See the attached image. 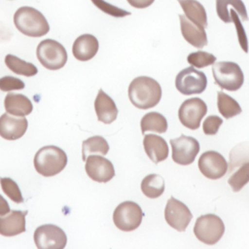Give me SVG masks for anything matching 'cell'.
<instances>
[{
	"label": "cell",
	"mask_w": 249,
	"mask_h": 249,
	"mask_svg": "<svg viewBox=\"0 0 249 249\" xmlns=\"http://www.w3.org/2000/svg\"><path fill=\"white\" fill-rule=\"evenodd\" d=\"M130 102L138 109L155 107L161 98V88L153 78L140 76L134 78L128 86Z\"/></svg>",
	"instance_id": "obj_1"
},
{
	"label": "cell",
	"mask_w": 249,
	"mask_h": 249,
	"mask_svg": "<svg viewBox=\"0 0 249 249\" xmlns=\"http://www.w3.org/2000/svg\"><path fill=\"white\" fill-rule=\"evenodd\" d=\"M14 23L18 31L29 37H42L50 30L44 15L32 7L23 6L14 15Z\"/></svg>",
	"instance_id": "obj_2"
},
{
	"label": "cell",
	"mask_w": 249,
	"mask_h": 249,
	"mask_svg": "<svg viewBox=\"0 0 249 249\" xmlns=\"http://www.w3.org/2000/svg\"><path fill=\"white\" fill-rule=\"evenodd\" d=\"M33 163L39 174L45 177H51L64 169L67 163V156L61 148L49 145L37 151Z\"/></svg>",
	"instance_id": "obj_3"
},
{
	"label": "cell",
	"mask_w": 249,
	"mask_h": 249,
	"mask_svg": "<svg viewBox=\"0 0 249 249\" xmlns=\"http://www.w3.org/2000/svg\"><path fill=\"white\" fill-rule=\"evenodd\" d=\"M212 74L215 83L224 89L234 91L241 88L244 75L239 65L232 61H219L213 63Z\"/></svg>",
	"instance_id": "obj_4"
},
{
	"label": "cell",
	"mask_w": 249,
	"mask_h": 249,
	"mask_svg": "<svg viewBox=\"0 0 249 249\" xmlns=\"http://www.w3.org/2000/svg\"><path fill=\"white\" fill-rule=\"evenodd\" d=\"M225 232V225L222 219L215 214L199 216L194 226L196 237L208 245L217 243Z\"/></svg>",
	"instance_id": "obj_5"
},
{
	"label": "cell",
	"mask_w": 249,
	"mask_h": 249,
	"mask_svg": "<svg viewBox=\"0 0 249 249\" xmlns=\"http://www.w3.org/2000/svg\"><path fill=\"white\" fill-rule=\"evenodd\" d=\"M36 55L40 63L49 70H58L62 68L67 61L65 48L53 39L41 41L37 47Z\"/></svg>",
	"instance_id": "obj_6"
},
{
	"label": "cell",
	"mask_w": 249,
	"mask_h": 249,
	"mask_svg": "<svg viewBox=\"0 0 249 249\" xmlns=\"http://www.w3.org/2000/svg\"><path fill=\"white\" fill-rule=\"evenodd\" d=\"M143 218L141 207L133 201H124L120 203L113 213V221L115 226L124 231H131L136 230Z\"/></svg>",
	"instance_id": "obj_7"
},
{
	"label": "cell",
	"mask_w": 249,
	"mask_h": 249,
	"mask_svg": "<svg viewBox=\"0 0 249 249\" xmlns=\"http://www.w3.org/2000/svg\"><path fill=\"white\" fill-rule=\"evenodd\" d=\"M207 86V78L205 74L196 70L194 66L181 70L175 79V87L177 90L184 95L202 93Z\"/></svg>",
	"instance_id": "obj_8"
},
{
	"label": "cell",
	"mask_w": 249,
	"mask_h": 249,
	"mask_svg": "<svg viewBox=\"0 0 249 249\" xmlns=\"http://www.w3.org/2000/svg\"><path fill=\"white\" fill-rule=\"evenodd\" d=\"M33 238L38 249H63L67 243L63 230L52 224L39 226L34 231Z\"/></svg>",
	"instance_id": "obj_9"
},
{
	"label": "cell",
	"mask_w": 249,
	"mask_h": 249,
	"mask_svg": "<svg viewBox=\"0 0 249 249\" xmlns=\"http://www.w3.org/2000/svg\"><path fill=\"white\" fill-rule=\"evenodd\" d=\"M207 113V106L205 102L194 97L185 100L178 110V117L181 124L189 129H197L200 125L202 118Z\"/></svg>",
	"instance_id": "obj_10"
},
{
	"label": "cell",
	"mask_w": 249,
	"mask_h": 249,
	"mask_svg": "<svg viewBox=\"0 0 249 249\" xmlns=\"http://www.w3.org/2000/svg\"><path fill=\"white\" fill-rule=\"evenodd\" d=\"M172 149V160L180 165H188L195 161L196 155L199 152L198 141L184 134L170 140Z\"/></svg>",
	"instance_id": "obj_11"
},
{
	"label": "cell",
	"mask_w": 249,
	"mask_h": 249,
	"mask_svg": "<svg viewBox=\"0 0 249 249\" xmlns=\"http://www.w3.org/2000/svg\"><path fill=\"white\" fill-rule=\"evenodd\" d=\"M164 218L171 228L178 231H184L190 224L193 214L185 203L171 196L165 205Z\"/></svg>",
	"instance_id": "obj_12"
},
{
	"label": "cell",
	"mask_w": 249,
	"mask_h": 249,
	"mask_svg": "<svg viewBox=\"0 0 249 249\" xmlns=\"http://www.w3.org/2000/svg\"><path fill=\"white\" fill-rule=\"evenodd\" d=\"M198 168L203 176L216 180L222 178L228 171L226 159L216 151L204 152L198 160Z\"/></svg>",
	"instance_id": "obj_13"
},
{
	"label": "cell",
	"mask_w": 249,
	"mask_h": 249,
	"mask_svg": "<svg viewBox=\"0 0 249 249\" xmlns=\"http://www.w3.org/2000/svg\"><path fill=\"white\" fill-rule=\"evenodd\" d=\"M85 169L88 176L96 182L105 183L113 179L115 176V169L113 163L97 155H90L86 160Z\"/></svg>",
	"instance_id": "obj_14"
},
{
	"label": "cell",
	"mask_w": 249,
	"mask_h": 249,
	"mask_svg": "<svg viewBox=\"0 0 249 249\" xmlns=\"http://www.w3.org/2000/svg\"><path fill=\"white\" fill-rule=\"evenodd\" d=\"M27 120L24 117H13L5 113L0 117V136L6 140H17L24 135L27 129Z\"/></svg>",
	"instance_id": "obj_15"
},
{
	"label": "cell",
	"mask_w": 249,
	"mask_h": 249,
	"mask_svg": "<svg viewBox=\"0 0 249 249\" xmlns=\"http://www.w3.org/2000/svg\"><path fill=\"white\" fill-rule=\"evenodd\" d=\"M181 33L184 39L196 48H203L207 45V36L204 27L191 21L185 15H179Z\"/></svg>",
	"instance_id": "obj_16"
},
{
	"label": "cell",
	"mask_w": 249,
	"mask_h": 249,
	"mask_svg": "<svg viewBox=\"0 0 249 249\" xmlns=\"http://www.w3.org/2000/svg\"><path fill=\"white\" fill-rule=\"evenodd\" d=\"M27 211L12 210L8 215L0 216V234L15 236L25 231V215Z\"/></svg>",
	"instance_id": "obj_17"
},
{
	"label": "cell",
	"mask_w": 249,
	"mask_h": 249,
	"mask_svg": "<svg viewBox=\"0 0 249 249\" xmlns=\"http://www.w3.org/2000/svg\"><path fill=\"white\" fill-rule=\"evenodd\" d=\"M94 109L97 120L103 124H111L117 119L118 108L114 100L102 89L98 90L94 101Z\"/></svg>",
	"instance_id": "obj_18"
},
{
	"label": "cell",
	"mask_w": 249,
	"mask_h": 249,
	"mask_svg": "<svg viewBox=\"0 0 249 249\" xmlns=\"http://www.w3.org/2000/svg\"><path fill=\"white\" fill-rule=\"evenodd\" d=\"M98 47V41L93 35L83 34L74 41L72 53L76 59L80 61H88L96 54Z\"/></svg>",
	"instance_id": "obj_19"
},
{
	"label": "cell",
	"mask_w": 249,
	"mask_h": 249,
	"mask_svg": "<svg viewBox=\"0 0 249 249\" xmlns=\"http://www.w3.org/2000/svg\"><path fill=\"white\" fill-rule=\"evenodd\" d=\"M144 150L149 159L159 163L168 157V146L166 141L156 134H146L143 139Z\"/></svg>",
	"instance_id": "obj_20"
},
{
	"label": "cell",
	"mask_w": 249,
	"mask_h": 249,
	"mask_svg": "<svg viewBox=\"0 0 249 249\" xmlns=\"http://www.w3.org/2000/svg\"><path fill=\"white\" fill-rule=\"evenodd\" d=\"M4 106L7 113L18 116L24 117L32 112L33 105L29 98L20 93H8L4 99Z\"/></svg>",
	"instance_id": "obj_21"
},
{
	"label": "cell",
	"mask_w": 249,
	"mask_h": 249,
	"mask_svg": "<svg viewBox=\"0 0 249 249\" xmlns=\"http://www.w3.org/2000/svg\"><path fill=\"white\" fill-rule=\"evenodd\" d=\"M181 5L185 16L193 22L203 26H207V15L204 7L196 0H177Z\"/></svg>",
	"instance_id": "obj_22"
},
{
	"label": "cell",
	"mask_w": 249,
	"mask_h": 249,
	"mask_svg": "<svg viewBox=\"0 0 249 249\" xmlns=\"http://www.w3.org/2000/svg\"><path fill=\"white\" fill-rule=\"evenodd\" d=\"M229 6H231L238 14L241 20H247V11L244 3L241 0H216V12L218 17L226 23L231 22Z\"/></svg>",
	"instance_id": "obj_23"
},
{
	"label": "cell",
	"mask_w": 249,
	"mask_h": 249,
	"mask_svg": "<svg viewBox=\"0 0 249 249\" xmlns=\"http://www.w3.org/2000/svg\"><path fill=\"white\" fill-rule=\"evenodd\" d=\"M140 126L143 134L147 131L164 133L167 130V121L163 115L158 112H150L141 119Z\"/></svg>",
	"instance_id": "obj_24"
},
{
	"label": "cell",
	"mask_w": 249,
	"mask_h": 249,
	"mask_svg": "<svg viewBox=\"0 0 249 249\" xmlns=\"http://www.w3.org/2000/svg\"><path fill=\"white\" fill-rule=\"evenodd\" d=\"M109 151L108 142L102 136L95 135L91 136L83 141L82 144V160L86 161L87 158L90 155L99 154V155H106Z\"/></svg>",
	"instance_id": "obj_25"
},
{
	"label": "cell",
	"mask_w": 249,
	"mask_h": 249,
	"mask_svg": "<svg viewBox=\"0 0 249 249\" xmlns=\"http://www.w3.org/2000/svg\"><path fill=\"white\" fill-rule=\"evenodd\" d=\"M142 193L150 198H157L164 192V180L159 174H149L141 182Z\"/></svg>",
	"instance_id": "obj_26"
},
{
	"label": "cell",
	"mask_w": 249,
	"mask_h": 249,
	"mask_svg": "<svg viewBox=\"0 0 249 249\" xmlns=\"http://www.w3.org/2000/svg\"><path fill=\"white\" fill-rule=\"evenodd\" d=\"M5 64L12 72L25 77H32L38 72L37 67L33 63L26 62L11 53L5 56Z\"/></svg>",
	"instance_id": "obj_27"
},
{
	"label": "cell",
	"mask_w": 249,
	"mask_h": 249,
	"mask_svg": "<svg viewBox=\"0 0 249 249\" xmlns=\"http://www.w3.org/2000/svg\"><path fill=\"white\" fill-rule=\"evenodd\" d=\"M217 106L220 114L226 119L235 117L242 111L238 102L223 91H219L217 94Z\"/></svg>",
	"instance_id": "obj_28"
},
{
	"label": "cell",
	"mask_w": 249,
	"mask_h": 249,
	"mask_svg": "<svg viewBox=\"0 0 249 249\" xmlns=\"http://www.w3.org/2000/svg\"><path fill=\"white\" fill-rule=\"evenodd\" d=\"M249 161V142H242L231 149L230 153V171Z\"/></svg>",
	"instance_id": "obj_29"
},
{
	"label": "cell",
	"mask_w": 249,
	"mask_h": 249,
	"mask_svg": "<svg viewBox=\"0 0 249 249\" xmlns=\"http://www.w3.org/2000/svg\"><path fill=\"white\" fill-rule=\"evenodd\" d=\"M249 182V161L244 162L240 167L233 172L228 183L233 192H239Z\"/></svg>",
	"instance_id": "obj_30"
},
{
	"label": "cell",
	"mask_w": 249,
	"mask_h": 249,
	"mask_svg": "<svg viewBox=\"0 0 249 249\" xmlns=\"http://www.w3.org/2000/svg\"><path fill=\"white\" fill-rule=\"evenodd\" d=\"M0 185L4 194L7 195L14 202H23V197L19 190V187L13 179L9 177H0Z\"/></svg>",
	"instance_id": "obj_31"
},
{
	"label": "cell",
	"mask_w": 249,
	"mask_h": 249,
	"mask_svg": "<svg viewBox=\"0 0 249 249\" xmlns=\"http://www.w3.org/2000/svg\"><path fill=\"white\" fill-rule=\"evenodd\" d=\"M188 62L196 68H203L209 65H213L216 62V56L207 52L197 51L191 53L187 57Z\"/></svg>",
	"instance_id": "obj_32"
},
{
	"label": "cell",
	"mask_w": 249,
	"mask_h": 249,
	"mask_svg": "<svg viewBox=\"0 0 249 249\" xmlns=\"http://www.w3.org/2000/svg\"><path fill=\"white\" fill-rule=\"evenodd\" d=\"M91 2L102 12H104L105 14H108L112 17H115V18H123V17H125V16H129L130 13L124 10V9H121L117 6H114L104 0H91Z\"/></svg>",
	"instance_id": "obj_33"
},
{
	"label": "cell",
	"mask_w": 249,
	"mask_h": 249,
	"mask_svg": "<svg viewBox=\"0 0 249 249\" xmlns=\"http://www.w3.org/2000/svg\"><path fill=\"white\" fill-rule=\"evenodd\" d=\"M230 15H231V22H233V24L236 27V31H237V37H238V42L239 45L241 47V49L247 53L248 52V41H247V36L246 33L244 31V28L240 22V18L239 16L236 14L234 9H231L230 11Z\"/></svg>",
	"instance_id": "obj_34"
},
{
	"label": "cell",
	"mask_w": 249,
	"mask_h": 249,
	"mask_svg": "<svg viewBox=\"0 0 249 249\" xmlns=\"http://www.w3.org/2000/svg\"><path fill=\"white\" fill-rule=\"evenodd\" d=\"M24 83L16 77L5 76L0 78V89L3 91H12L16 89H24Z\"/></svg>",
	"instance_id": "obj_35"
},
{
	"label": "cell",
	"mask_w": 249,
	"mask_h": 249,
	"mask_svg": "<svg viewBox=\"0 0 249 249\" xmlns=\"http://www.w3.org/2000/svg\"><path fill=\"white\" fill-rule=\"evenodd\" d=\"M222 124H223V120L220 117L215 115L209 116L204 120L202 124L203 132L206 135H214L218 132L219 127L221 126Z\"/></svg>",
	"instance_id": "obj_36"
},
{
	"label": "cell",
	"mask_w": 249,
	"mask_h": 249,
	"mask_svg": "<svg viewBox=\"0 0 249 249\" xmlns=\"http://www.w3.org/2000/svg\"><path fill=\"white\" fill-rule=\"evenodd\" d=\"M130 6L137 9H144L154 3L155 0H126Z\"/></svg>",
	"instance_id": "obj_37"
},
{
	"label": "cell",
	"mask_w": 249,
	"mask_h": 249,
	"mask_svg": "<svg viewBox=\"0 0 249 249\" xmlns=\"http://www.w3.org/2000/svg\"><path fill=\"white\" fill-rule=\"evenodd\" d=\"M11 211L9 203L7 202V200L0 195V216L2 215H6Z\"/></svg>",
	"instance_id": "obj_38"
}]
</instances>
